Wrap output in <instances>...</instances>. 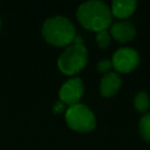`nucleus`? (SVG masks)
I'll return each mask as SVG.
<instances>
[{
    "label": "nucleus",
    "mask_w": 150,
    "mask_h": 150,
    "mask_svg": "<svg viewBox=\"0 0 150 150\" xmlns=\"http://www.w3.org/2000/svg\"><path fill=\"white\" fill-rule=\"evenodd\" d=\"M110 33L116 40L120 42H127L132 40L136 35V29L131 23L120 22L111 26Z\"/></svg>",
    "instance_id": "obj_8"
},
{
    "label": "nucleus",
    "mask_w": 150,
    "mask_h": 150,
    "mask_svg": "<svg viewBox=\"0 0 150 150\" xmlns=\"http://www.w3.org/2000/svg\"><path fill=\"white\" fill-rule=\"evenodd\" d=\"M76 16L84 28L96 32L106 30L112 21V13L106 3L96 0L82 3Z\"/></svg>",
    "instance_id": "obj_1"
},
{
    "label": "nucleus",
    "mask_w": 150,
    "mask_h": 150,
    "mask_svg": "<svg viewBox=\"0 0 150 150\" xmlns=\"http://www.w3.org/2000/svg\"><path fill=\"white\" fill-rule=\"evenodd\" d=\"M96 41L101 48H107L110 44V34H109V32L107 30L97 32Z\"/></svg>",
    "instance_id": "obj_12"
},
{
    "label": "nucleus",
    "mask_w": 150,
    "mask_h": 150,
    "mask_svg": "<svg viewBox=\"0 0 150 150\" xmlns=\"http://www.w3.org/2000/svg\"><path fill=\"white\" fill-rule=\"evenodd\" d=\"M111 63H112V67H114L119 72H131L139 64V54L133 48H119L113 54Z\"/></svg>",
    "instance_id": "obj_5"
},
{
    "label": "nucleus",
    "mask_w": 150,
    "mask_h": 150,
    "mask_svg": "<svg viewBox=\"0 0 150 150\" xmlns=\"http://www.w3.org/2000/svg\"><path fill=\"white\" fill-rule=\"evenodd\" d=\"M42 34L48 43L56 46H64L74 40L75 28L68 19L57 16L44 22Z\"/></svg>",
    "instance_id": "obj_2"
},
{
    "label": "nucleus",
    "mask_w": 150,
    "mask_h": 150,
    "mask_svg": "<svg viewBox=\"0 0 150 150\" xmlns=\"http://www.w3.org/2000/svg\"><path fill=\"white\" fill-rule=\"evenodd\" d=\"M112 68V63H111L110 60H101L100 62L97 64V69H98L99 72L104 73V74H107V73L110 72V69Z\"/></svg>",
    "instance_id": "obj_13"
},
{
    "label": "nucleus",
    "mask_w": 150,
    "mask_h": 150,
    "mask_svg": "<svg viewBox=\"0 0 150 150\" xmlns=\"http://www.w3.org/2000/svg\"><path fill=\"white\" fill-rule=\"evenodd\" d=\"M136 5V1L132 0H114L112 2L111 13L119 19H125L135 11Z\"/></svg>",
    "instance_id": "obj_9"
},
{
    "label": "nucleus",
    "mask_w": 150,
    "mask_h": 150,
    "mask_svg": "<svg viewBox=\"0 0 150 150\" xmlns=\"http://www.w3.org/2000/svg\"><path fill=\"white\" fill-rule=\"evenodd\" d=\"M88 62V50L82 44H74L64 50L59 57L58 67L64 74L74 75L84 68Z\"/></svg>",
    "instance_id": "obj_3"
},
{
    "label": "nucleus",
    "mask_w": 150,
    "mask_h": 150,
    "mask_svg": "<svg viewBox=\"0 0 150 150\" xmlns=\"http://www.w3.org/2000/svg\"><path fill=\"white\" fill-rule=\"evenodd\" d=\"M139 127L142 137L147 141H150V113L142 116V118L140 119Z\"/></svg>",
    "instance_id": "obj_11"
},
{
    "label": "nucleus",
    "mask_w": 150,
    "mask_h": 150,
    "mask_svg": "<svg viewBox=\"0 0 150 150\" xmlns=\"http://www.w3.org/2000/svg\"><path fill=\"white\" fill-rule=\"evenodd\" d=\"M134 105H135V108L137 109L140 112H145L148 108H149L150 105V100L148 95L145 92H139L135 96L134 99Z\"/></svg>",
    "instance_id": "obj_10"
},
{
    "label": "nucleus",
    "mask_w": 150,
    "mask_h": 150,
    "mask_svg": "<svg viewBox=\"0 0 150 150\" xmlns=\"http://www.w3.org/2000/svg\"><path fill=\"white\" fill-rule=\"evenodd\" d=\"M121 86V78L115 72L104 74L100 81V92L104 97H112L118 92Z\"/></svg>",
    "instance_id": "obj_7"
},
{
    "label": "nucleus",
    "mask_w": 150,
    "mask_h": 150,
    "mask_svg": "<svg viewBox=\"0 0 150 150\" xmlns=\"http://www.w3.org/2000/svg\"><path fill=\"white\" fill-rule=\"evenodd\" d=\"M64 110H65V104L63 102H61V101H58V102L54 105V107H52V111H54L56 114H60V113H62Z\"/></svg>",
    "instance_id": "obj_14"
},
{
    "label": "nucleus",
    "mask_w": 150,
    "mask_h": 150,
    "mask_svg": "<svg viewBox=\"0 0 150 150\" xmlns=\"http://www.w3.org/2000/svg\"><path fill=\"white\" fill-rule=\"evenodd\" d=\"M0 25H1V22H0Z\"/></svg>",
    "instance_id": "obj_15"
},
{
    "label": "nucleus",
    "mask_w": 150,
    "mask_h": 150,
    "mask_svg": "<svg viewBox=\"0 0 150 150\" xmlns=\"http://www.w3.org/2000/svg\"><path fill=\"white\" fill-rule=\"evenodd\" d=\"M83 95V82L80 78L75 77L67 80L59 93L61 102L69 106L78 104Z\"/></svg>",
    "instance_id": "obj_6"
},
{
    "label": "nucleus",
    "mask_w": 150,
    "mask_h": 150,
    "mask_svg": "<svg viewBox=\"0 0 150 150\" xmlns=\"http://www.w3.org/2000/svg\"><path fill=\"white\" fill-rule=\"evenodd\" d=\"M67 125L74 131L91 132L96 127V118L92 111L83 104H75L69 106L66 111Z\"/></svg>",
    "instance_id": "obj_4"
}]
</instances>
